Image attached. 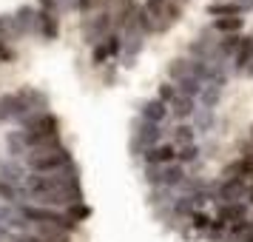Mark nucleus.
<instances>
[{"mask_svg":"<svg viewBox=\"0 0 253 242\" xmlns=\"http://www.w3.org/2000/svg\"><path fill=\"white\" fill-rule=\"evenodd\" d=\"M83 188H60V191H23L17 188V205H40V208H57V211H66V208L83 202Z\"/></svg>","mask_w":253,"mask_h":242,"instance_id":"nucleus-3","label":"nucleus"},{"mask_svg":"<svg viewBox=\"0 0 253 242\" xmlns=\"http://www.w3.org/2000/svg\"><path fill=\"white\" fill-rule=\"evenodd\" d=\"M222 92H225V89H219V86H205V89H202V94H199V100H196V103H199V108L213 111V108H216V103L222 100Z\"/></svg>","mask_w":253,"mask_h":242,"instance_id":"nucleus-28","label":"nucleus"},{"mask_svg":"<svg viewBox=\"0 0 253 242\" xmlns=\"http://www.w3.org/2000/svg\"><path fill=\"white\" fill-rule=\"evenodd\" d=\"M245 202L253 205V180H248V194H245Z\"/></svg>","mask_w":253,"mask_h":242,"instance_id":"nucleus-42","label":"nucleus"},{"mask_svg":"<svg viewBox=\"0 0 253 242\" xmlns=\"http://www.w3.org/2000/svg\"><path fill=\"white\" fill-rule=\"evenodd\" d=\"M230 69L236 74H253V37H242L239 48L230 60Z\"/></svg>","mask_w":253,"mask_h":242,"instance_id":"nucleus-13","label":"nucleus"},{"mask_svg":"<svg viewBox=\"0 0 253 242\" xmlns=\"http://www.w3.org/2000/svg\"><path fill=\"white\" fill-rule=\"evenodd\" d=\"M242 6L236 3V0H216V3H211L208 6V17H242Z\"/></svg>","mask_w":253,"mask_h":242,"instance_id":"nucleus-22","label":"nucleus"},{"mask_svg":"<svg viewBox=\"0 0 253 242\" xmlns=\"http://www.w3.org/2000/svg\"><path fill=\"white\" fill-rule=\"evenodd\" d=\"M248 143L253 145V126H251V131H248Z\"/></svg>","mask_w":253,"mask_h":242,"instance_id":"nucleus-44","label":"nucleus"},{"mask_svg":"<svg viewBox=\"0 0 253 242\" xmlns=\"http://www.w3.org/2000/svg\"><path fill=\"white\" fill-rule=\"evenodd\" d=\"M17 92L26 97V103L35 108L37 114H43V111H48V105H51V100H48V94L43 92V89H35V86H23V89H17Z\"/></svg>","mask_w":253,"mask_h":242,"instance_id":"nucleus-20","label":"nucleus"},{"mask_svg":"<svg viewBox=\"0 0 253 242\" xmlns=\"http://www.w3.org/2000/svg\"><path fill=\"white\" fill-rule=\"evenodd\" d=\"M139 157H142L145 165H168V162H176V145L173 143H160L154 148L142 151Z\"/></svg>","mask_w":253,"mask_h":242,"instance_id":"nucleus-14","label":"nucleus"},{"mask_svg":"<svg viewBox=\"0 0 253 242\" xmlns=\"http://www.w3.org/2000/svg\"><path fill=\"white\" fill-rule=\"evenodd\" d=\"M173 137V143L179 145V148H185V145H194L196 143V131H194V126L191 123H179V126L173 128V131H168Z\"/></svg>","mask_w":253,"mask_h":242,"instance_id":"nucleus-27","label":"nucleus"},{"mask_svg":"<svg viewBox=\"0 0 253 242\" xmlns=\"http://www.w3.org/2000/svg\"><path fill=\"white\" fill-rule=\"evenodd\" d=\"M37 14H40V9H35V6H29V3H23V6H17V12H14V20H17V29H20V35H37Z\"/></svg>","mask_w":253,"mask_h":242,"instance_id":"nucleus-17","label":"nucleus"},{"mask_svg":"<svg viewBox=\"0 0 253 242\" xmlns=\"http://www.w3.org/2000/svg\"><path fill=\"white\" fill-rule=\"evenodd\" d=\"M20 131L60 134V120H57V114H51V111H43V114H32L29 120H23V123H20Z\"/></svg>","mask_w":253,"mask_h":242,"instance_id":"nucleus-11","label":"nucleus"},{"mask_svg":"<svg viewBox=\"0 0 253 242\" xmlns=\"http://www.w3.org/2000/svg\"><path fill=\"white\" fill-rule=\"evenodd\" d=\"M239 162H242V177H245V180H253V145L251 143H245Z\"/></svg>","mask_w":253,"mask_h":242,"instance_id":"nucleus-31","label":"nucleus"},{"mask_svg":"<svg viewBox=\"0 0 253 242\" xmlns=\"http://www.w3.org/2000/svg\"><path fill=\"white\" fill-rule=\"evenodd\" d=\"M188 171L179 162H168V165H145V183L151 188H165V191H176V185L182 183Z\"/></svg>","mask_w":253,"mask_h":242,"instance_id":"nucleus-5","label":"nucleus"},{"mask_svg":"<svg viewBox=\"0 0 253 242\" xmlns=\"http://www.w3.org/2000/svg\"><path fill=\"white\" fill-rule=\"evenodd\" d=\"M213 35H222V37H228V35H239L242 29H245V17H216L213 23L208 26Z\"/></svg>","mask_w":253,"mask_h":242,"instance_id":"nucleus-19","label":"nucleus"},{"mask_svg":"<svg viewBox=\"0 0 253 242\" xmlns=\"http://www.w3.org/2000/svg\"><path fill=\"white\" fill-rule=\"evenodd\" d=\"M40 3V12H51L60 17V9H57V0H37Z\"/></svg>","mask_w":253,"mask_h":242,"instance_id":"nucleus-37","label":"nucleus"},{"mask_svg":"<svg viewBox=\"0 0 253 242\" xmlns=\"http://www.w3.org/2000/svg\"><path fill=\"white\" fill-rule=\"evenodd\" d=\"M0 180L3 183L14 185V188H20L26 180V168L23 165H17V162H0Z\"/></svg>","mask_w":253,"mask_h":242,"instance_id":"nucleus-23","label":"nucleus"},{"mask_svg":"<svg viewBox=\"0 0 253 242\" xmlns=\"http://www.w3.org/2000/svg\"><path fill=\"white\" fill-rule=\"evenodd\" d=\"M139 6L148 14L151 26H154V35L171 32L173 26L179 23V17H182V3L179 0H142Z\"/></svg>","mask_w":253,"mask_h":242,"instance_id":"nucleus-4","label":"nucleus"},{"mask_svg":"<svg viewBox=\"0 0 253 242\" xmlns=\"http://www.w3.org/2000/svg\"><path fill=\"white\" fill-rule=\"evenodd\" d=\"M179 3H182V6H185V3H188V0H179Z\"/></svg>","mask_w":253,"mask_h":242,"instance_id":"nucleus-45","label":"nucleus"},{"mask_svg":"<svg viewBox=\"0 0 253 242\" xmlns=\"http://www.w3.org/2000/svg\"><path fill=\"white\" fill-rule=\"evenodd\" d=\"M37 35L43 37V40H57L60 37V17L51 12H40L37 14Z\"/></svg>","mask_w":253,"mask_h":242,"instance_id":"nucleus-18","label":"nucleus"},{"mask_svg":"<svg viewBox=\"0 0 253 242\" xmlns=\"http://www.w3.org/2000/svg\"><path fill=\"white\" fill-rule=\"evenodd\" d=\"M74 162V154H71L69 145L63 143H48V145H40V148H32L29 154L23 157V165L29 174H51V171H60Z\"/></svg>","mask_w":253,"mask_h":242,"instance_id":"nucleus-1","label":"nucleus"},{"mask_svg":"<svg viewBox=\"0 0 253 242\" xmlns=\"http://www.w3.org/2000/svg\"><path fill=\"white\" fill-rule=\"evenodd\" d=\"M239 242H253V231H251V234H245V237H242Z\"/></svg>","mask_w":253,"mask_h":242,"instance_id":"nucleus-43","label":"nucleus"},{"mask_svg":"<svg viewBox=\"0 0 253 242\" xmlns=\"http://www.w3.org/2000/svg\"><path fill=\"white\" fill-rule=\"evenodd\" d=\"M23 191H60V188H80V165L71 162L51 174H26Z\"/></svg>","mask_w":253,"mask_h":242,"instance_id":"nucleus-2","label":"nucleus"},{"mask_svg":"<svg viewBox=\"0 0 253 242\" xmlns=\"http://www.w3.org/2000/svg\"><path fill=\"white\" fill-rule=\"evenodd\" d=\"M176 94H179V92H176V86H173L171 80H168V83H160V89H157V100H162L165 105H171L173 100H176Z\"/></svg>","mask_w":253,"mask_h":242,"instance_id":"nucleus-34","label":"nucleus"},{"mask_svg":"<svg viewBox=\"0 0 253 242\" xmlns=\"http://www.w3.org/2000/svg\"><path fill=\"white\" fill-rule=\"evenodd\" d=\"M236 3L242 6V12H245V14H248V12H253V0H236Z\"/></svg>","mask_w":253,"mask_h":242,"instance_id":"nucleus-41","label":"nucleus"},{"mask_svg":"<svg viewBox=\"0 0 253 242\" xmlns=\"http://www.w3.org/2000/svg\"><path fill=\"white\" fill-rule=\"evenodd\" d=\"M199 160V145H185V148H176V162L179 165H191V162Z\"/></svg>","mask_w":253,"mask_h":242,"instance_id":"nucleus-32","label":"nucleus"},{"mask_svg":"<svg viewBox=\"0 0 253 242\" xmlns=\"http://www.w3.org/2000/svg\"><path fill=\"white\" fill-rule=\"evenodd\" d=\"M194 123V131H211L213 128V111H208V108H199L196 105V111H194V117H191Z\"/></svg>","mask_w":253,"mask_h":242,"instance_id":"nucleus-30","label":"nucleus"},{"mask_svg":"<svg viewBox=\"0 0 253 242\" xmlns=\"http://www.w3.org/2000/svg\"><path fill=\"white\" fill-rule=\"evenodd\" d=\"M142 46H145V35H142L139 26L131 20V23L123 29V60H126V66L134 63V57L142 51Z\"/></svg>","mask_w":253,"mask_h":242,"instance_id":"nucleus-9","label":"nucleus"},{"mask_svg":"<svg viewBox=\"0 0 253 242\" xmlns=\"http://www.w3.org/2000/svg\"><path fill=\"white\" fill-rule=\"evenodd\" d=\"M248 208L245 202H219L216 208V219L228 228V225H236V222H242V219H248Z\"/></svg>","mask_w":253,"mask_h":242,"instance_id":"nucleus-15","label":"nucleus"},{"mask_svg":"<svg viewBox=\"0 0 253 242\" xmlns=\"http://www.w3.org/2000/svg\"><path fill=\"white\" fill-rule=\"evenodd\" d=\"M12 242H46V240H40V237H35V234H14V240Z\"/></svg>","mask_w":253,"mask_h":242,"instance_id":"nucleus-40","label":"nucleus"},{"mask_svg":"<svg viewBox=\"0 0 253 242\" xmlns=\"http://www.w3.org/2000/svg\"><path fill=\"white\" fill-rule=\"evenodd\" d=\"M6 151H9V157H12V160H23V157H26V143H23L20 128L6 134Z\"/></svg>","mask_w":253,"mask_h":242,"instance_id":"nucleus-26","label":"nucleus"},{"mask_svg":"<svg viewBox=\"0 0 253 242\" xmlns=\"http://www.w3.org/2000/svg\"><path fill=\"white\" fill-rule=\"evenodd\" d=\"M173 86H176V92L182 94V97H191V100H199V94H202V83L196 80V77H179V80H173Z\"/></svg>","mask_w":253,"mask_h":242,"instance_id":"nucleus-24","label":"nucleus"},{"mask_svg":"<svg viewBox=\"0 0 253 242\" xmlns=\"http://www.w3.org/2000/svg\"><path fill=\"white\" fill-rule=\"evenodd\" d=\"M165 143V126H157V123H145V120H139L134 123V137H131V151L134 154H142V151L154 148V145H160Z\"/></svg>","mask_w":253,"mask_h":242,"instance_id":"nucleus-6","label":"nucleus"},{"mask_svg":"<svg viewBox=\"0 0 253 242\" xmlns=\"http://www.w3.org/2000/svg\"><path fill=\"white\" fill-rule=\"evenodd\" d=\"M242 177V162L239 160H233V162H228L225 168H222V180H239ZM245 180V177H242Z\"/></svg>","mask_w":253,"mask_h":242,"instance_id":"nucleus-35","label":"nucleus"},{"mask_svg":"<svg viewBox=\"0 0 253 242\" xmlns=\"http://www.w3.org/2000/svg\"><path fill=\"white\" fill-rule=\"evenodd\" d=\"M57 9H60V14H66V12H77V0H57Z\"/></svg>","mask_w":253,"mask_h":242,"instance_id":"nucleus-39","label":"nucleus"},{"mask_svg":"<svg viewBox=\"0 0 253 242\" xmlns=\"http://www.w3.org/2000/svg\"><path fill=\"white\" fill-rule=\"evenodd\" d=\"M245 194H248V180H242V177L239 180H222L216 185V205L219 202H245Z\"/></svg>","mask_w":253,"mask_h":242,"instance_id":"nucleus-10","label":"nucleus"},{"mask_svg":"<svg viewBox=\"0 0 253 242\" xmlns=\"http://www.w3.org/2000/svg\"><path fill=\"white\" fill-rule=\"evenodd\" d=\"M123 57V35L120 32H111L108 37H103L100 43L91 46V63L94 66H105L108 60Z\"/></svg>","mask_w":253,"mask_h":242,"instance_id":"nucleus-8","label":"nucleus"},{"mask_svg":"<svg viewBox=\"0 0 253 242\" xmlns=\"http://www.w3.org/2000/svg\"><path fill=\"white\" fill-rule=\"evenodd\" d=\"M0 37L6 40V43H17L20 40V29H17V20H14V14H0Z\"/></svg>","mask_w":253,"mask_h":242,"instance_id":"nucleus-25","label":"nucleus"},{"mask_svg":"<svg viewBox=\"0 0 253 242\" xmlns=\"http://www.w3.org/2000/svg\"><path fill=\"white\" fill-rule=\"evenodd\" d=\"M168 111H171L173 120H179V123H185V120H191L196 111V100H191V97H182V94H176V100H173L171 105H168Z\"/></svg>","mask_w":253,"mask_h":242,"instance_id":"nucleus-21","label":"nucleus"},{"mask_svg":"<svg viewBox=\"0 0 253 242\" xmlns=\"http://www.w3.org/2000/svg\"><path fill=\"white\" fill-rule=\"evenodd\" d=\"M111 32H114V17H111V12H91L88 17H83V40L88 46L100 43Z\"/></svg>","mask_w":253,"mask_h":242,"instance_id":"nucleus-7","label":"nucleus"},{"mask_svg":"<svg viewBox=\"0 0 253 242\" xmlns=\"http://www.w3.org/2000/svg\"><path fill=\"white\" fill-rule=\"evenodd\" d=\"M77 12H80L83 17H88V14L94 12V0H77Z\"/></svg>","mask_w":253,"mask_h":242,"instance_id":"nucleus-38","label":"nucleus"},{"mask_svg":"<svg viewBox=\"0 0 253 242\" xmlns=\"http://www.w3.org/2000/svg\"><path fill=\"white\" fill-rule=\"evenodd\" d=\"M17 60V51H14L12 43H6L3 37H0V63H14Z\"/></svg>","mask_w":253,"mask_h":242,"instance_id":"nucleus-36","label":"nucleus"},{"mask_svg":"<svg viewBox=\"0 0 253 242\" xmlns=\"http://www.w3.org/2000/svg\"><path fill=\"white\" fill-rule=\"evenodd\" d=\"M239 40H242V35L219 37V54H222V60H225V63H230V60H233L236 48H239Z\"/></svg>","mask_w":253,"mask_h":242,"instance_id":"nucleus-29","label":"nucleus"},{"mask_svg":"<svg viewBox=\"0 0 253 242\" xmlns=\"http://www.w3.org/2000/svg\"><path fill=\"white\" fill-rule=\"evenodd\" d=\"M139 120H145V123H157V126H165L168 120H171V111H168V105L157 100V97H151V100H142L139 103Z\"/></svg>","mask_w":253,"mask_h":242,"instance_id":"nucleus-12","label":"nucleus"},{"mask_svg":"<svg viewBox=\"0 0 253 242\" xmlns=\"http://www.w3.org/2000/svg\"><path fill=\"white\" fill-rule=\"evenodd\" d=\"M23 234H35L46 242H71V237H74V234L57 228V225H26V222H23Z\"/></svg>","mask_w":253,"mask_h":242,"instance_id":"nucleus-16","label":"nucleus"},{"mask_svg":"<svg viewBox=\"0 0 253 242\" xmlns=\"http://www.w3.org/2000/svg\"><path fill=\"white\" fill-rule=\"evenodd\" d=\"M66 214H69V219L71 222H85V219L91 217V208L85 205V202H77V205H71V208H66Z\"/></svg>","mask_w":253,"mask_h":242,"instance_id":"nucleus-33","label":"nucleus"}]
</instances>
